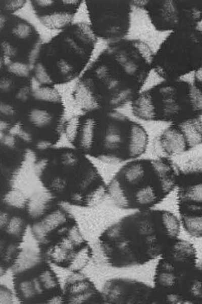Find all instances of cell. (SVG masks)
<instances>
[{"mask_svg":"<svg viewBox=\"0 0 202 304\" xmlns=\"http://www.w3.org/2000/svg\"><path fill=\"white\" fill-rule=\"evenodd\" d=\"M154 52L139 39L108 43L78 78L72 93L74 103L84 112L130 104L153 70Z\"/></svg>","mask_w":202,"mask_h":304,"instance_id":"1","label":"cell"},{"mask_svg":"<svg viewBox=\"0 0 202 304\" xmlns=\"http://www.w3.org/2000/svg\"><path fill=\"white\" fill-rule=\"evenodd\" d=\"M181 224L172 212L137 210L111 224L101 234L102 262L113 268L141 265L160 257L178 238Z\"/></svg>","mask_w":202,"mask_h":304,"instance_id":"2","label":"cell"},{"mask_svg":"<svg viewBox=\"0 0 202 304\" xmlns=\"http://www.w3.org/2000/svg\"><path fill=\"white\" fill-rule=\"evenodd\" d=\"M179 168L172 159L141 157L122 164L107 184L108 196L117 207L154 208L176 188Z\"/></svg>","mask_w":202,"mask_h":304,"instance_id":"3","label":"cell"},{"mask_svg":"<svg viewBox=\"0 0 202 304\" xmlns=\"http://www.w3.org/2000/svg\"><path fill=\"white\" fill-rule=\"evenodd\" d=\"M98 39L89 23L77 22L41 44L32 65V78L39 85L69 83L87 67Z\"/></svg>","mask_w":202,"mask_h":304,"instance_id":"4","label":"cell"},{"mask_svg":"<svg viewBox=\"0 0 202 304\" xmlns=\"http://www.w3.org/2000/svg\"><path fill=\"white\" fill-rule=\"evenodd\" d=\"M93 136L88 155L108 164H123L140 158L149 145L144 127L117 109L90 111Z\"/></svg>","mask_w":202,"mask_h":304,"instance_id":"5","label":"cell"},{"mask_svg":"<svg viewBox=\"0 0 202 304\" xmlns=\"http://www.w3.org/2000/svg\"><path fill=\"white\" fill-rule=\"evenodd\" d=\"M160 257L154 287L160 303H201V270L193 245L177 238Z\"/></svg>","mask_w":202,"mask_h":304,"instance_id":"6","label":"cell"},{"mask_svg":"<svg viewBox=\"0 0 202 304\" xmlns=\"http://www.w3.org/2000/svg\"><path fill=\"white\" fill-rule=\"evenodd\" d=\"M130 104L138 120L171 124L202 115L201 88L182 79L163 80L141 91Z\"/></svg>","mask_w":202,"mask_h":304,"instance_id":"7","label":"cell"},{"mask_svg":"<svg viewBox=\"0 0 202 304\" xmlns=\"http://www.w3.org/2000/svg\"><path fill=\"white\" fill-rule=\"evenodd\" d=\"M201 27L170 32L154 52L152 69L164 80L182 77L201 68Z\"/></svg>","mask_w":202,"mask_h":304,"instance_id":"8","label":"cell"},{"mask_svg":"<svg viewBox=\"0 0 202 304\" xmlns=\"http://www.w3.org/2000/svg\"><path fill=\"white\" fill-rule=\"evenodd\" d=\"M39 32L26 19L0 11V54L8 63L31 68L41 45Z\"/></svg>","mask_w":202,"mask_h":304,"instance_id":"9","label":"cell"},{"mask_svg":"<svg viewBox=\"0 0 202 304\" xmlns=\"http://www.w3.org/2000/svg\"><path fill=\"white\" fill-rule=\"evenodd\" d=\"M131 4L145 12L158 31L170 33L201 27V1H131Z\"/></svg>","mask_w":202,"mask_h":304,"instance_id":"10","label":"cell"},{"mask_svg":"<svg viewBox=\"0 0 202 304\" xmlns=\"http://www.w3.org/2000/svg\"><path fill=\"white\" fill-rule=\"evenodd\" d=\"M89 25L97 37L108 43L126 38L131 24V1H85Z\"/></svg>","mask_w":202,"mask_h":304,"instance_id":"11","label":"cell"},{"mask_svg":"<svg viewBox=\"0 0 202 304\" xmlns=\"http://www.w3.org/2000/svg\"><path fill=\"white\" fill-rule=\"evenodd\" d=\"M202 115L169 124L151 143L155 158L172 159L197 148L202 141Z\"/></svg>","mask_w":202,"mask_h":304,"instance_id":"12","label":"cell"},{"mask_svg":"<svg viewBox=\"0 0 202 304\" xmlns=\"http://www.w3.org/2000/svg\"><path fill=\"white\" fill-rule=\"evenodd\" d=\"M31 68L7 63L0 74V121L15 120L24 111L32 93Z\"/></svg>","mask_w":202,"mask_h":304,"instance_id":"13","label":"cell"},{"mask_svg":"<svg viewBox=\"0 0 202 304\" xmlns=\"http://www.w3.org/2000/svg\"><path fill=\"white\" fill-rule=\"evenodd\" d=\"M101 293L103 301L107 303H160L154 287L128 278H114L108 280L105 283Z\"/></svg>","mask_w":202,"mask_h":304,"instance_id":"14","label":"cell"},{"mask_svg":"<svg viewBox=\"0 0 202 304\" xmlns=\"http://www.w3.org/2000/svg\"><path fill=\"white\" fill-rule=\"evenodd\" d=\"M176 188L180 224L189 232L200 230L202 227V176L181 177Z\"/></svg>","mask_w":202,"mask_h":304,"instance_id":"15","label":"cell"},{"mask_svg":"<svg viewBox=\"0 0 202 304\" xmlns=\"http://www.w3.org/2000/svg\"><path fill=\"white\" fill-rule=\"evenodd\" d=\"M83 1L32 0L30 5L35 17L46 28L62 30L73 24Z\"/></svg>","mask_w":202,"mask_h":304,"instance_id":"16","label":"cell"},{"mask_svg":"<svg viewBox=\"0 0 202 304\" xmlns=\"http://www.w3.org/2000/svg\"><path fill=\"white\" fill-rule=\"evenodd\" d=\"M66 221V213L62 209H57L47 214L33 225V233L39 239H44Z\"/></svg>","mask_w":202,"mask_h":304,"instance_id":"17","label":"cell"},{"mask_svg":"<svg viewBox=\"0 0 202 304\" xmlns=\"http://www.w3.org/2000/svg\"><path fill=\"white\" fill-rule=\"evenodd\" d=\"M74 246V245L68 237L64 238L50 248L48 252L49 257L56 263L68 262Z\"/></svg>","mask_w":202,"mask_h":304,"instance_id":"18","label":"cell"},{"mask_svg":"<svg viewBox=\"0 0 202 304\" xmlns=\"http://www.w3.org/2000/svg\"><path fill=\"white\" fill-rule=\"evenodd\" d=\"M91 255V251L88 245L85 244L71 254L68 261L69 267L73 271H78L83 268L88 262Z\"/></svg>","mask_w":202,"mask_h":304,"instance_id":"19","label":"cell"},{"mask_svg":"<svg viewBox=\"0 0 202 304\" xmlns=\"http://www.w3.org/2000/svg\"><path fill=\"white\" fill-rule=\"evenodd\" d=\"M39 261V256L35 253L25 251L21 253L15 263V269L18 272L31 268Z\"/></svg>","mask_w":202,"mask_h":304,"instance_id":"20","label":"cell"},{"mask_svg":"<svg viewBox=\"0 0 202 304\" xmlns=\"http://www.w3.org/2000/svg\"><path fill=\"white\" fill-rule=\"evenodd\" d=\"M49 201L46 196H37L30 201L28 209L31 216L37 217L42 215L47 208Z\"/></svg>","mask_w":202,"mask_h":304,"instance_id":"21","label":"cell"},{"mask_svg":"<svg viewBox=\"0 0 202 304\" xmlns=\"http://www.w3.org/2000/svg\"><path fill=\"white\" fill-rule=\"evenodd\" d=\"M39 283L31 280L23 281L19 284V292L24 299L33 298L41 289Z\"/></svg>","mask_w":202,"mask_h":304,"instance_id":"22","label":"cell"},{"mask_svg":"<svg viewBox=\"0 0 202 304\" xmlns=\"http://www.w3.org/2000/svg\"><path fill=\"white\" fill-rule=\"evenodd\" d=\"M7 233L15 237H20L25 229V222L23 218L19 216L10 217L5 228Z\"/></svg>","mask_w":202,"mask_h":304,"instance_id":"23","label":"cell"},{"mask_svg":"<svg viewBox=\"0 0 202 304\" xmlns=\"http://www.w3.org/2000/svg\"><path fill=\"white\" fill-rule=\"evenodd\" d=\"M38 282L41 287L47 290L54 289L58 285L55 276L49 270H44L40 273Z\"/></svg>","mask_w":202,"mask_h":304,"instance_id":"24","label":"cell"},{"mask_svg":"<svg viewBox=\"0 0 202 304\" xmlns=\"http://www.w3.org/2000/svg\"><path fill=\"white\" fill-rule=\"evenodd\" d=\"M80 125V117L69 120L65 127V132L68 139L75 142Z\"/></svg>","mask_w":202,"mask_h":304,"instance_id":"25","label":"cell"},{"mask_svg":"<svg viewBox=\"0 0 202 304\" xmlns=\"http://www.w3.org/2000/svg\"><path fill=\"white\" fill-rule=\"evenodd\" d=\"M26 1H0V11L13 14L24 7Z\"/></svg>","mask_w":202,"mask_h":304,"instance_id":"26","label":"cell"},{"mask_svg":"<svg viewBox=\"0 0 202 304\" xmlns=\"http://www.w3.org/2000/svg\"><path fill=\"white\" fill-rule=\"evenodd\" d=\"M7 203L14 207L21 208L24 206L26 201L23 195L19 192H10L6 197Z\"/></svg>","mask_w":202,"mask_h":304,"instance_id":"27","label":"cell"},{"mask_svg":"<svg viewBox=\"0 0 202 304\" xmlns=\"http://www.w3.org/2000/svg\"><path fill=\"white\" fill-rule=\"evenodd\" d=\"M13 297L11 291L3 287H0V303H11Z\"/></svg>","mask_w":202,"mask_h":304,"instance_id":"28","label":"cell"},{"mask_svg":"<svg viewBox=\"0 0 202 304\" xmlns=\"http://www.w3.org/2000/svg\"><path fill=\"white\" fill-rule=\"evenodd\" d=\"M9 219L8 213L5 210L0 209V230L5 229Z\"/></svg>","mask_w":202,"mask_h":304,"instance_id":"29","label":"cell"},{"mask_svg":"<svg viewBox=\"0 0 202 304\" xmlns=\"http://www.w3.org/2000/svg\"><path fill=\"white\" fill-rule=\"evenodd\" d=\"M192 83L197 87L201 88V68L194 72L193 81Z\"/></svg>","mask_w":202,"mask_h":304,"instance_id":"30","label":"cell"},{"mask_svg":"<svg viewBox=\"0 0 202 304\" xmlns=\"http://www.w3.org/2000/svg\"><path fill=\"white\" fill-rule=\"evenodd\" d=\"M63 302L62 298L60 296H55L47 300L49 303H61Z\"/></svg>","mask_w":202,"mask_h":304,"instance_id":"31","label":"cell"},{"mask_svg":"<svg viewBox=\"0 0 202 304\" xmlns=\"http://www.w3.org/2000/svg\"><path fill=\"white\" fill-rule=\"evenodd\" d=\"M6 63H5V59L4 57L0 54V74L4 69Z\"/></svg>","mask_w":202,"mask_h":304,"instance_id":"32","label":"cell"},{"mask_svg":"<svg viewBox=\"0 0 202 304\" xmlns=\"http://www.w3.org/2000/svg\"><path fill=\"white\" fill-rule=\"evenodd\" d=\"M5 272V268L0 263V276H1Z\"/></svg>","mask_w":202,"mask_h":304,"instance_id":"33","label":"cell"},{"mask_svg":"<svg viewBox=\"0 0 202 304\" xmlns=\"http://www.w3.org/2000/svg\"><path fill=\"white\" fill-rule=\"evenodd\" d=\"M4 243L2 240L0 239V254L3 252L4 250Z\"/></svg>","mask_w":202,"mask_h":304,"instance_id":"34","label":"cell"}]
</instances>
